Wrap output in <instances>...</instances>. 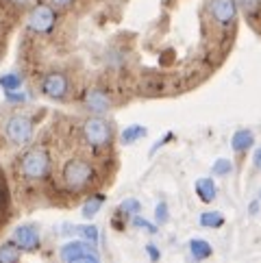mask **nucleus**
<instances>
[{
    "label": "nucleus",
    "instance_id": "nucleus-1",
    "mask_svg": "<svg viewBox=\"0 0 261 263\" xmlns=\"http://www.w3.org/2000/svg\"><path fill=\"white\" fill-rule=\"evenodd\" d=\"M94 178V167L85 159H72L63 167V183L70 187L72 192H79L83 187H87Z\"/></svg>",
    "mask_w": 261,
    "mask_h": 263
},
{
    "label": "nucleus",
    "instance_id": "nucleus-2",
    "mask_svg": "<svg viewBox=\"0 0 261 263\" xmlns=\"http://www.w3.org/2000/svg\"><path fill=\"white\" fill-rule=\"evenodd\" d=\"M50 167V157L46 153L44 148H31L26 150L20 159V170L26 178H31V181H40V178L46 176Z\"/></svg>",
    "mask_w": 261,
    "mask_h": 263
},
{
    "label": "nucleus",
    "instance_id": "nucleus-3",
    "mask_svg": "<svg viewBox=\"0 0 261 263\" xmlns=\"http://www.w3.org/2000/svg\"><path fill=\"white\" fill-rule=\"evenodd\" d=\"M83 137L85 142L94 148H105L111 142V126L107 120L102 118H89L83 124Z\"/></svg>",
    "mask_w": 261,
    "mask_h": 263
},
{
    "label": "nucleus",
    "instance_id": "nucleus-4",
    "mask_svg": "<svg viewBox=\"0 0 261 263\" xmlns=\"http://www.w3.org/2000/svg\"><path fill=\"white\" fill-rule=\"evenodd\" d=\"M5 135L17 146L31 142V137H33V122H31V118H26L22 114L11 116L5 122Z\"/></svg>",
    "mask_w": 261,
    "mask_h": 263
},
{
    "label": "nucleus",
    "instance_id": "nucleus-5",
    "mask_svg": "<svg viewBox=\"0 0 261 263\" xmlns=\"http://www.w3.org/2000/svg\"><path fill=\"white\" fill-rule=\"evenodd\" d=\"M54 22H57V15L48 5H37L29 13V29L33 33H50Z\"/></svg>",
    "mask_w": 261,
    "mask_h": 263
},
{
    "label": "nucleus",
    "instance_id": "nucleus-6",
    "mask_svg": "<svg viewBox=\"0 0 261 263\" xmlns=\"http://www.w3.org/2000/svg\"><path fill=\"white\" fill-rule=\"evenodd\" d=\"M89 257H96L94 243L87 241H70L61 248V261L63 263H83Z\"/></svg>",
    "mask_w": 261,
    "mask_h": 263
},
{
    "label": "nucleus",
    "instance_id": "nucleus-7",
    "mask_svg": "<svg viewBox=\"0 0 261 263\" xmlns=\"http://www.w3.org/2000/svg\"><path fill=\"white\" fill-rule=\"evenodd\" d=\"M209 13L216 24L229 26L237 15V3L235 0H209Z\"/></svg>",
    "mask_w": 261,
    "mask_h": 263
},
{
    "label": "nucleus",
    "instance_id": "nucleus-8",
    "mask_svg": "<svg viewBox=\"0 0 261 263\" xmlns=\"http://www.w3.org/2000/svg\"><path fill=\"white\" fill-rule=\"evenodd\" d=\"M42 91L48 98H63L68 93V79L61 72H50L48 77H44L42 81Z\"/></svg>",
    "mask_w": 261,
    "mask_h": 263
},
{
    "label": "nucleus",
    "instance_id": "nucleus-9",
    "mask_svg": "<svg viewBox=\"0 0 261 263\" xmlns=\"http://www.w3.org/2000/svg\"><path fill=\"white\" fill-rule=\"evenodd\" d=\"M13 241L20 246L22 250H37L40 248V233H37L33 227H17L13 233Z\"/></svg>",
    "mask_w": 261,
    "mask_h": 263
},
{
    "label": "nucleus",
    "instance_id": "nucleus-10",
    "mask_svg": "<svg viewBox=\"0 0 261 263\" xmlns=\"http://www.w3.org/2000/svg\"><path fill=\"white\" fill-rule=\"evenodd\" d=\"M85 105L94 111V114H105V111L111 107V100L102 89H89L85 93Z\"/></svg>",
    "mask_w": 261,
    "mask_h": 263
},
{
    "label": "nucleus",
    "instance_id": "nucleus-11",
    "mask_svg": "<svg viewBox=\"0 0 261 263\" xmlns=\"http://www.w3.org/2000/svg\"><path fill=\"white\" fill-rule=\"evenodd\" d=\"M255 146V135H253V130H248V128H239L233 133L231 137V148L235 150V153H246V150H250Z\"/></svg>",
    "mask_w": 261,
    "mask_h": 263
},
{
    "label": "nucleus",
    "instance_id": "nucleus-12",
    "mask_svg": "<svg viewBox=\"0 0 261 263\" xmlns=\"http://www.w3.org/2000/svg\"><path fill=\"white\" fill-rule=\"evenodd\" d=\"M194 190H196V196H198L202 202H213L216 200L218 190H216V183H213L211 178H198L196 185H194Z\"/></svg>",
    "mask_w": 261,
    "mask_h": 263
},
{
    "label": "nucleus",
    "instance_id": "nucleus-13",
    "mask_svg": "<svg viewBox=\"0 0 261 263\" xmlns=\"http://www.w3.org/2000/svg\"><path fill=\"white\" fill-rule=\"evenodd\" d=\"M148 135V128L142 126V124H130L122 130V135H120V139H122V144L124 146H130V144H135L139 142V139H144Z\"/></svg>",
    "mask_w": 261,
    "mask_h": 263
},
{
    "label": "nucleus",
    "instance_id": "nucleus-14",
    "mask_svg": "<svg viewBox=\"0 0 261 263\" xmlns=\"http://www.w3.org/2000/svg\"><path fill=\"white\" fill-rule=\"evenodd\" d=\"M190 252H192V257L196 261H204V259H209L213 255V248H211V243L204 241V239H192L190 241Z\"/></svg>",
    "mask_w": 261,
    "mask_h": 263
},
{
    "label": "nucleus",
    "instance_id": "nucleus-15",
    "mask_svg": "<svg viewBox=\"0 0 261 263\" xmlns=\"http://www.w3.org/2000/svg\"><path fill=\"white\" fill-rule=\"evenodd\" d=\"M15 241H7L0 246V263H20V250Z\"/></svg>",
    "mask_w": 261,
    "mask_h": 263
},
{
    "label": "nucleus",
    "instance_id": "nucleus-16",
    "mask_svg": "<svg viewBox=\"0 0 261 263\" xmlns=\"http://www.w3.org/2000/svg\"><path fill=\"white\" fill-rule=\"evenodd\" d=\"M225 224V215L220 211H204L200 215V227L204 229H220Z\"/></svg>",
    "mask_w": 261,
    "mask_h": 263
},
{
    "label": "nucleus",
    "instance_id": "nucleus-17",
    "mask_svg": "<svg viewBox=\"0 0 261 263\" xmlns=\"http://www.w3.org/2000/svg\"><path fill=\"white\" fill-rule=\"evenodd\" d=\"M105 204V196L102 194H96V196H91V198L83 204V218H94V215L100 211V206Z\"/></svg>",
    "mask_w": 261,
    "mask_h": 263
},
{
    "label": "nucleus",
    "instance_id": "nucleus-18",
    "mask_svg": "<svg viewBox=\"0 0 261 263\" xmlns=\"http://www.w3.org/2000/svg\"><path fill=\"white\" fill-rule=\"evenodd\" d=\"M20 85H22V77H20V74H5V77H0V87L7 89V91L20 89Z\"/></svg>",
    "mask_w": 261,
    "mask_h": 263
},
{
    "label": "nucleus",
    "instance_id": "nucleus-19",
    "mask_svg": "<svg viewBox=\"0 0 261 263\" xmlns=\"http://www.w3.org/2000/svg\"><path fill=\"white\" fill-rule=\"evenodd\" d=\"M211 172L216 176H229L233 172V163L229 161V159H218V161L211 165Z\"/></svg>",
    "mask_w": 261,
    "mask_h": 263
},
{
    "label": "nucleus",
    "instance_id": "nucleus-20",
    "mask_svg": "<svg viewBox=\"0 0 261 263\" xmlns=\"http://www.w3.org/2000/svg\"><path fill=\"white\" fill-rule=\"evenodd\" d=\"M118 211L120 213H128V215H137L139 211H142V204H139V200H135V198H126L124 202H120Z\"/></svg>",
    "mask_w": 261,
    "mask_h": 263
},
{
    "label": "nucleus",
    "instance_id": "nucleus-21",
    "mask_svg": "<svg viewBox=\"0 0 261 263\" xmlns=\"http://www.w3.org/2000/svg\"><path fill=\"white\" fill-rule=\"evenodd\" d=\"M239 7L248 17H253L261 11V0H239Z\"/></svg>",
    "mask_w": 261,
    "mask_h": 263
},
{
    "label": "nucleus",
    "instance_id": "nucleus-22",
    "mask_svg": "<svg viewBox=\"0 0 261 263\" xmlns=\"http://www.w3.org/2000/svg\"><path fill=\"white\" fill-rule=\"evenodd\" d=\"M77 231L83 235L85 239H89V243H94L96 246V241H98V229L94 227V224H85V227H77Z\"/></svg>",
    "mask_w": 261,
    "mask_h": 263
},
{
    "label": "nucleus",
    "instance_id": "nucleus-23",
    "mask_svg": "<svg viewBox=\"0 0 261 263\" xmlns=\"http://www.w3.org/2000/svg\"><path fill=\"white\" fill-rule=\"evenodd\" d=\"M167 218H170L167 204H165V202H159V204H157V209H155V222L161 227V224H165V222H167Z\"/></svg>",
    "mask_w": 261,
    "mask_h": 263
},
{
    "label": "nucleus",
    "instance_id": "nucleus-24",
    "mask_svg": "<svg viewBox=\"0 0 261 263\" xmlns=\"http://www.w3.org/2000/svg\"><path fill=\"white\" fill-rule=\"evenodd\" d=\"M133 227L135 229H146L148 233H157V227H155V224L153 222H148V220H144V218H139V215H133Z\"/></svg>",
    "mask_w": 261,
    "mask_h": 263
},
{
    "label": "nucleus",
    "instance_id": "nucleus-25",
    "mask_svg": "<svg viewBox=\"0 0 261 263\" xmlns=\"http://www.w3.org/2000/svg\"><path fill=\"white\" fill-rule=\"evenodd\" d=\"M26 98H29V96H26V93H17V91H7V100L9 102H26Z\"/></svg>",
    "mask_w": 261,
    "mask_h": 263
},
{
    "label": "nucleus",
    "instance_id": "nucleus-26",
    "mask_svg": "<svg viewBox=\"0 0 261 263\" xmlns=\"http://www.w3.org/2000/svg\"><path fill=\"white\" fill-rule=\"evenodd\" d=\"M146 252H148V259H151L153 263H157V261H159V248H157V246H153V243H148V246H146Z\"/></svg>",
    "mask_w": 261,
    "mask_h": 263
},
{
    "label": "nucleus",
    "instance_id": "nucleus-27",
    "mask_svg": "<svg viewBox=\"0 0 261 263\" xmlns=\"http://www.w3.org/2000/svg\"><path fill=\"white\" fill-rule=\"evenodd\" d=\"M170 139H172V133H167V135H165V137L161 139V142H157V144H155V146L151 148V155H155V153H157V150H159V148H161V146H163L165 142H170Z\"/></svg>",
    "mask_w": 261,
    "mask_h": 263
},
{
    "label": "nucleus",
    "instance_id": "nucleus-28",
    "mask_svg": "<svg viewBox=\"0 0 261 263\" xmlns=\"http://www.w3.org/2000/svg\"><path fill=\"white\" fill-rule=\"evenodd\" d=\"M50 5H54V7H70L72 0H50Z\"/></svg>",
    "mask_w": 261,
    "mask_h": 263
},
{
    "label": "nucleus",
    "instance_id": "nucleus-29",
    "mask_svg": "<svg viewBox=\"0 0 261 263\" xmlns=\"http://www.w3.org/2000/svg\"><path fill=\"white\" fill-rule=\"evenodd\" d=\"M255 167H257V170L261 172V148H259L257 153H255Z\"/></svg>",
    "mask_w": 261,
    "mask_h": 263
},
{
    "label": "nucleus",
    "instance_id": "nucleus-30",
    "mask_svg": "<svg viewBox=\"0 0 261 263\" xmlns=\"http://www.w3.org/2000/svg\"><path fill=\"white\" fill-rule=\"evenodd\" d=\"M248 211H250V213H253V215H255V213L259 211V202H250V206H248Z\"/></svg>",
    "mask_w": 261,
    "mask_h": 263
}]
</instances>
